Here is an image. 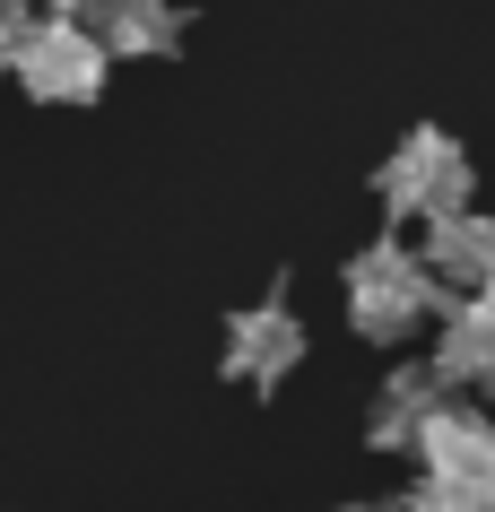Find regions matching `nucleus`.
<instances>
[{
	"mask_svg": "<svg viewBox=\"0 0 495 512\" xmlns=\"http://www.w3.org/2000/svg\"><path fill=\"white\" fill-rule=\"evenodd\" d=\"M339 296H348V330L357 339H374V348H400L426 313H435V278L417 270V252L409 243H365L357 261H348V278H339Z\"/></svg>",
	"mask_w": 495,
	"mask_h": 512,
	"instance_id": "f257e3e1",
	"label": "nucleus"
},
{
	"mask_svg": "<svg viewBox=\"0 0 495 512\" xmlns=\"http://www.w3.org/2000/svg\"><path fill=\"white\" fill-rule=\"evenodd\" d=\"M469 209V157L461 139L435 131V122H417L400 148L383 157V217H461Z\"/></svg>",
	"mask_w": 495,
	"mask_h": 512,
	"instance_id": "f03ea898",
	"label": "nucleus"
},
{
	"mask_svg": "<svg viewBox=\"0 0 495 512\" xmlns=\"http://www.w3.org/2000/svg\"><path fill=\"white\" fill-rule=\"evenodd\" d=\"M9 70H18V87L35 105H96L105 96V44L87 27H70V18H35Z\"/></svg>",
	"mask_w": 495,
	"mask_h": 512,
	"instance_id": "7ed1b4c3",
	"label": "nucleus"
},
{
	"mask_svg": "<svg viewBox=\"0 0 495 512\" xmlns=\"http://www.w3.org/2000/svg\"><path fill=\"white\" fill-rule=\"evenodd\" d=\"M417 460H426V486L495 512V417L443 400L435 417H426V434H417Z\"/></svg>",
	"mask_w": 495,
	"mask_h": 512,
	"instance_id": "20e7f679",
	"label": "nucleus"
},
{
	"mask_svg": "<svg viewBox=\"0 0 495 512\" xmlns=\"http://www.w3.org/2000/svg\"><path fill=\"white\" fill-rule=\"evenodd\" d=\"M417 270L435 278L443 304L495 296V217H478V209L435 217V226H426V252H417Z\"/></svg>",
	"mask_w": 495,
	"mask_h": 512,
	"instance_id": "39448f33",
	"label": "nucleus"
},
{
	"mask_svg": "<svg viewBox=\"0 0 495 512\" xmlns=\"http://www.w3.org/2000/svg\"><path fill=\"white\" fill-rule=\"evenodd\" d=\"M304 365V322L287 304H244L235 322H226V374L244 382V391H278V382Z\"/></svg>",
	"mask_w": 495,
	"mask_h": 512,
	"instance_id": "423d86ee",
	"label": "nucleus"
},
{
	"mask_svg": "<svg viewBox=\"0 0 495 512\" xmlns=\"http://www.w3.org/2000/svg\"><path fill=\"white\" fill-rule=\"evenodd\" d=\"M87 35L105 44V61H157L183 44V9L174 0H96Z\"/></svg>",
	"mask_w": 495,
	"mask_h": 512,
	"instance_id": "0eeeda50",
	"label": "nucleus"
},
{
	"mask_svg": "<svg viewBox=\"0 0 495 512\" xmlns=\"http://www.w3.org/2000/svg\"><path fill=\"white\" fill-rule=\"evenodd\" d=\"M435 408H443L435 365H400V374L374 391V408H365V443H374V452H417V434H426Z\"/></svg>",
	"mask_w": 495,
	"mask_h": 512,
	"instance_id": "6e6552de",
	"label": "nucleus"
},
{
	"mask_svg": "<svg viewBox=\"0 0 495 512\" xmlns=\"http://www.w3.org/2000/svg\"><path fill=\"white\" fill-rule=\"evenodd\" d=\"M443 313V348H435V382H487L495 374V296H469V304H435Z\"/></svg>",
	"mask_w": 495,
	"mask_h": 512,
	"instance_id": "1a4fd4ad",
	"label": "nucleus"
},
{
	"mask_svg": "<svg viewBox=\"0 0 495 512\" xmlns=\"http://www.w3.org/2000/svg\"><path fill=\"white\" fill-rule=\"evenodd\" d=\"M27 27H35V0H0V70L18 61V44H27Z\"/></svg>",
	"mask_w": 495,
	"mask_h": 512,
	"instance_id": "9d476101",
	"label": "nucleus"
},
{
	"mask_svg": "<svg viewBox=\"0 0 495 512\" xmlns=\"http://www.w3.org/2000/svg\"><path fill=\"white\" fill-rule=\"evenodd\" d=\"M391 512H478V504H461V495H443V486H409Z\"/></svg>",
	"mask_w": 495,
	"mask_h": 512,
	"instance_id": "9b49d317",
	"label": "nucleus"
},
{
	"mask_svg": "<svg viewBox=\"0 0 495 512\" xmlns=\"http://www.w3.org/2000/svg\"><path fill=\"white\" fill-rule=\"evenodd\" d=\"M44 9H53V18H70V27H87V18H96V0H44Z\"/></svg>",
	"mask_w": 495,
	"mask_h": 512,
	"instance_id": "f8f14e48",
	"label": "nucleus"
},
{
	"mask_svg": "<svg viewBox=\"0 0 495 512\" xmlns=\"http://www.w3.org/2000/svg\"><path fill=\"white\" fill-rule=\"evenodd\" d=\"M339 512H391V504H339Z\"/></svg>",
	"mask_w": 495,
	"mask_h": 512,
	"instance_id": "ddd939ff",
	"label": "nucleus"
}]
</instances>
